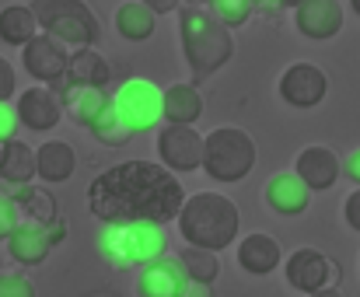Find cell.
<instances>
[{
  "label": "cell",
  "mask_w": 360,
  "mask_h": 297,
  "mask_svg": "<svg viewBox=\"0 0 360 297\" xmlns=\"http://www.w3.org/2000/svg\"><path fill=\"white\" fill-rule=\"evenodd\" d=\"M18 109L11 105V102H0V144H7V140H14V133H18Z\"/></svg>",
  "instance_id": "cell-32"
},
{
  "label": "cell",
  "mask_w": 360,
  "mask_h": 297,
  "mask_svg": "<svg viewBox=\"0 0 360 297\" xmlns=\"http://www.w3.org/2000/svg\"><path fill=\"white\" fill-rule=\"evenodd\" d=\"M88 130H91V137H95L98 144H105V147H122V144H129V133H126L122 119L116 116V109H112V95H109L105 109L95 116V123H91Z\"/></svg>",
  "instance_id": "cell-28"
},
{
  "label": "cell",
  "mask_w": 360,
  "mask_h": 297,
  "mask_svg": "<svg viewBox=\"0 0 360 297\" xmlns=\"http://www.w3.org/2000/svg\"><path fill=\"white\" fill-rule=\"evenodd\" d=\"M252 7L259 14H280L283 11V0H252Z\"/></svg>",
  "instance_id": "cell-39"
},
{
  "label": "cell",
  "mask_w": 360,
  "mask_h": 297,
  "mask_svg": "<svg viewBox=\"0 0 360 297\" xmlns=\"http://www.w3.org/2000/svg\"><path fill=\"white\" fill-rule=\"evenodd\" d=\"M46 238H49V245H53V249H56V245H60V242H63V238H67V224H63V220H60V217H56V220H53V224H46Z\"/></svg>",
  "instance_id": "cell-36"
},
{
  "label": "cell",
  "mask_w": 360,
  "mask_h": 297,
  "mask_svg": "<svg viewBox=\"0 0 360 297\" xmlns=\"http://www.w3.org/2000/svg\"><path fill=\"white\" fill-rule=\"evenodd\" d=\"M350 7H354V11H357V14H360V0H350Z\"/></svg>",
  "instance_id": "cell-42"
},
{
  "label": "cell",
  "mask_w": 360,
  "mask_h": 297,
  "mask_svg": "<svg viewBox=\"0 0 360 297\" xmlns=\"http://www.w3.org/2000/svg\"><path fill=\"white\" fill-rule=\"evenodd\" d=\"M140 4H143L154 18H158V14H172V11L182 7V0H140Z\"/></svg>",
  "instance_id": "cell-35"
},
{
  "label": "cell",
  "mask_w": 360,
  "mask_h": 297,
  "mask_svg": "<svg viewBox=\"0 0 360 297\" xmlns=\"http://www.w3.org/2000/svg\"><path fill=\"white\" fill-rule=\"evenodd\" d=\"M95 249L112 270H143L161 256H168V235L161 224H147V220L102 224Z\"/></svg>",
  "instance_id": "cell-4"
},
{
  "label": "cell",
  "mask_w": 360,
  "mask_h": 297,
  "mask_svg": "<svg viewBox=\"0 0 360 297\" xmlns=\"http://www.w3.org/2000/svg\"><path fill=\"white\" fill-rule=\"evenodd\" d=\"M32 14L39 21V32L53 35L63 46L84 49L98 39V18L84 0H32Z\"/></svg>",
  "instance_id": "cell-6"
},
{
  "label": "cell",
  "mask_w": 360,
  "mask_h": 297,
  "mask_svg": "<svg viewBox=\"0 0 360 297\" xmlns=\"http://www.w3.org/2000/svg\"><path fill=\"white\" fill-rule=\"evenodd\" d=\"M186 284H189V277H186L182 263L172 259V256H161L158 263H150V266L140 270V277H136V297H182Z\"/></svg>",
  "instance_id": "cell-16"
},
{
  "label": "cell",
  "mask_w": 360,
  "mask_h": 297,
  "mask_svg": "<svg viewBox=\"0 0 360 297\" xmlns=\"http://www.w3.org/2000/svg\"><path fill=\"white\" fill-rule=\"evenodd\" d=\"M175 220H179L182 242L193 245V249H207V252H224L228 245H235L241 227V213L235 206V199H228L221 192L186 196Z\"/></svg>",
  "instance_id": "cell-2"
},
{
  "label": "cell",
  "mask_w": 360,
  "mask_h": 297,
  "mask_svg": "<svg viewBox=\"0 0 360 297\" xmlns=\"http://www.w3.org/2000/svg\"><path fill=\"white\" fill-rule=\"evenodd\" d=\"M0 178L4 185H28L35 178V150L25 140L0 144Z\"/></svg>",
  "instance_id": "cell-24"
},
{
  "label": "cell",
  "mask_w": 360,
  "mask_h": 297,
  "mask_svg": "<svg viewBox=\"0 0 360 297\" xmlns=\"http://www.w3.org/2000/svg\"><path fill=\"white\" fill-rule=\"evenodd\" d=\"M186 203L182 182L158 161L129 157L102 175L91 178L88 185V210L102 224H168L179 217Z\"/></svg>",
  "instance_id": "cell-1"
},
{
  "label": "cell",
  "mask_w": 360,
  "mask_h": 297,
  "mask_svg": "<svg viewBox=\"0 0 360 297\" xmlns=\"http://www.w3.org/2000/svg\"><path fill=\"white\" fill-rule=\"evenodd\" d=\"M7 252H11V259L21 263V266H39V263H46V256L53 252V245H49V238H46V227L21 220V224L14 227V235L7 238Z\"/></svg>",
  "instance_id": "cell-22"
},
{
  "label": "cell",
  "mask_w": 360,
  "mask_h": 297,
  "mask_svg": "<svg viewBox=\"0 0 360 297\" xmlns=\"http://www.w3.org/2000/svg\"><path fill=\"white\" fill-rule=\"evenodd\" d=\"M11 199H14V206H18V217L25 220V224H39V227H46V224H53L60 213H56V196L49 192V189H42V185H14V192H11Z\"/></svg>",
  "instance_id": "cell-20"
},
{
  "label": "cell",
  "mask_w": 360,
  "mask_h": 297,
  "mask_svg": "<svg viewBox=\"0 0 360 297\" xmlns=\"http://www.w3.org/2000/svg\"><path fill=\"white\" fill-rule=\"evenodd\" d=\"M74 168H77V154L63 140H46L42 147L35 150V175L42 182H49V185L67 182L74 175Z\"/></svg>",
  "instance_id": "cell-23"
},
{
  "label": "cell",
  "mask_w": 360,
  "mask_h": 297,
  "mask_svg": "<svg viewBox=\"0 0 360 297\" xmlns=\"http://www.w3.org/2000/svg\"><path fill=\"white\" fill-rule=\"evenodd\" d=\"M304 0H283V7H301Z\"/></svg>",
  "instance_id": "cell-41"
},
{
  "label": "cell",
  "mask_w": 360,
  "mask_h": 297,
  "mask_svg": "<svg viewBox=\"0 0 360 297\" xmlns=\"http://www.w3.org/2000/svg\"><path fill=\"white\" fill-rule=\"evenodd\" d=\"M294 175H297L311 192H326V189H333V185L340 182L343 161L336 157V150L315 144V147H304L294 157Z\"/></svg>",
  "instance_id": "cell-13"
},
{
  "label": "cell",
  "mask_w": 360,
  "mask_h": 297,
  "mask_svg": "<svg viewBox=\"0 0 360 297\" xmlns=\"http://www.w3.org/2000/svg\"><path fill=\"white\" fill-rule=\"evenodd\" d=\"M203 116V95L193 84H172L161 91V119L168 126H196Z\"/></svg>",
  "instance_id": "cell-18"
},
{
  "label": "cell",
  "mask_w": 360,
  "mask_h": 297,
  "mask_svg": "<svg viewBox=\"0 0 360 297\" xmlns=\"http://www.w3.org/2000/svg\"><path fill=\"white\" fill-rule=\"evenodd\" d=\"M158 157L172 175L203 168V133L196 126H165L158 133Z\"/></svg>",
  "instance_id": "cell-11"
},
{
  "label": "cell",
  "mask_w": 360,
  "mask_h": 297,
  "mask_svg": "<svg viewBox=\"0 0 360 297\" xmlns=\"http://www.w3.org/2000/svg\"><path fill=\"white\" fill-rule=\"evenodd\" d=\"M109 77H112L109 60H105L95 46H84V49H74V53H70L63 84H74V88H102V84H109Z\"/></svg>",
  "instance_id": "cell-19"
},
{
  "label": "cell",
  "mask_w": 360,
  "mask_h": 297,
  "mask_svg": "<svg viewBox=\"0 0 360 297\" xmlns=\"http://www.w3.org/2000/svg\"><path fill=\"white\" fill-rule=\"evenodd\" d=\"M35 35H39V21H35L32 7L11 4V7L0 11V42H7V46H28Z\"/></svg>",
  "instance_id": "cell-25"
},
{
  "label": "cell",
  "mask_w": 360,
  "mask_h": 297,
  "mask_svg": "<svg viewBox=\"0 0 360 297\" xmlns=\"http://www.w3.org/2000/svg\"><path fill=\"white\" fill-rule=\"evenodd\" d=\"M182 297H214V287H210V284H196V280H189L186 291H182Z\"/></svg>",
  "instance_id": "cell-38"
},
{
  "label": "cell",
  "mask_w": 360,
  "mask_h": 297,
  "mask_svg": "<svg viewBox=\"0 0 360 297\" xmlns=\"http://www.w3.org/2000/svg\"><path fill=\"white\" fill-rule=\"evenodd\" d=\"M14 88H18V77H14V67L0 56V102H11V95H14Z\"/></svg>",
  "instance_id": "cell-33"
},
{
  "label": "cell",
  "mask_w": 360,
  "mask_h": 297,
  "mask_svg": "<svg viewBox=\"0 0 360 297\" xmlns=\"http://www.w3.org/2000/svg\"><path fill=\"white\" fill-rule=\"evenodd\" d=\"M255 168V140L238 126H217L203 137V171L214 182H241Z\"/></svg>",
  "instance_id": "cell-5"
},
{
  "label": "cell",
  "mask_w": 360,
  "mask_h": 297,
  "mask_svg": "<svg viewBox=\"0 0 360 297\" xmlns=\"http://www.w3.org/2000/svg\"><path fill=\"white\" fill-rule=\"evenodd\" d=\"M21 63L25 70L39 81V84H63L67 77V63H70V49L63 42H56L53 35L39 32L28 46H21Z\"/></svg>",
  "instance_id": "cell-10"
},
{
  "label": "cell",
  "mask_w": 360,
  "mask_h": 297,
  "mask_svg": "<svg viewBox=\"0 0 360 297\" xmlns=\"http://www.w3.org/2000/svg\"><path fill=\"white\" fill-rule=\"evenodd\" d=\"M18 224H21V217H18V206H14L11 192H0V242H7Z\"/></svg>",
  "instance_id": "cell-31"
},
{
  "label": "cell",
  "mask_w": 360,
  "mask_h": 297,
  "mask_svg": "<svg viewBox=\"0 0 360 297\" xmlns=\"http://www.w3.org/2000/svg\"><path fill=\"white\" fill-rule=\"evenodd\" d=\"M210 14L224 28H238L255 14V7H252V0H210Z\"/></svg>",
  "instance_id": "cell-29"
},
{
  "label": "cell",
  "mask_w": 360,
  "mask_h": 297,
  "mask_svg": "<svg viewBox=\"0 0 360 297\" xmlns=\"http://www.w3.org/2000/svg\"><path fill=\"white\" fill-rule=\"evenodd\" d=\"M154 25H158V18H154L140 0H126L120 11H116V28H120V35L126 42H143V39H150V35H154Z\"/></svg>",
  "instance_id": "cell-26"
},
{
  "label": "cell",
  "mask_w": 360,
  "mask_h": 297,
  "mask_svg": "<svg viewBox=\"0 0 360 297\" xmlns=\"http://www.w3.org/2000/svg\"><path fill=\"white\" fill-rule=\"evenodd\" d=\"M343 217H347V224L360 231V185H354V192L347 196V203H343Z\"/></svg>",
  "instance_id": "cell-34"
},
{
  "label": "cell",
  "mask_w": 360,
  "mask_h": 297,
  "mask_svg": "<svg viewBox=\"0 0 360 297\" xmlns=\"http://www.w3.org/2000/svg\"><path fill=\"white\" fill-rule=\"evenodd\" d=\"M276 91H280V98L290 105V109H315V105H322L326 102V95H329V77H326V70L322 67H315V63H290L283 74H280V84H276Z\"/></svg>",
  "instance_id": "cell-9"
},
{
  "label": "cell",
  "mask_w": 360,
  "mask_h": 297,
  "mask_svg": "<svg viewBox=\"0 0 360 297\" xmlns=\"http://www.w3.org/2000/svg\"><path fill=\"white\" fill-rule=\"evenodd\" d=\"M343 175H347V178H354V185H360V147L343 161Z\"/></svg>",
  "instance_id": "cell-37"
},
{
  "label": "cell",
  "mask_w": 360,
  "mask_h": 297,
  "mask_svg": "<svg viewBox=\"0 0 360 297\" xmlns=\"http://www.w3.org/2000/svg\"><path fill=\"white\" fill-rule=\"evenodd\" d=\"M262 199L273 213L280 217H301L311 206V189L294 175V171H280L262 185Z\"/></svg>",
  "instance_id": "cell-15"
},
{
  "label": "cell",
  "mask_w": 360,
  "mask_h": 297,
  "mask_svg": "<svg viewBox=\"0 0 360 297\" xmlns=\"http://www.w3.org/2000/svg\"><path fill=\"white\" fill-rule=\"evenodd\" d=\"M112 109H116V116L122 119L129 137L150 133L161 123V88L147 77H129L112 95Z\"/></svg>",
  "instance_id": "cell-7"
},
{
  "label": "cell",
  "mask_w": 360,
  "mask_h": 297,
  "mask_svg": "<svg viewBox=\"0 0 360 297\" xmlns=\"http://www.w3.org/2000/svg\"><path fill=\"white\" fill-rule=\"evenodd\" d=\"M308 297H343L336 287H326V291H315V294H308Z\"/></svg>",
  "instance_id": "cell-40"
},
{
  "label": "cell",
  "mask_w": 360,
  "mask_h": 297,
  "mask_svg": "<svg viewBox=\"0 0 360 297\" xmlns=\"http://www.w3.org/2000/svg\"><path fill=\"white\" fill-rule=\"evenodd\" d=\"M18 109V123L32 133H49L60 119H63V105H60V91L35 84L28 91H21V98L14 102Z\"/></svg>",
  "instance_id": "cell-12"
},
{
  "label": "cell",
  "mask_w": 360,
  "mask_h": 297,
  "mask_svg": "<svg viewBox=\"0 0 360 297\" xmlns=\"http://www.w3.org/2000/svg\"><path fill=\"white\" fill-rule=\"evenodd\" d=\"M179 39H182V56L193 67L196 81L217 74L235 56L231 28H224L203 7H179Z\"/></svg>",
  "instance_id": "cell-3"
},
{
  "label": "cell",
  "mask_w": 360,
  "mask_h": 297,
  "mask_svg": "<svg viewBox=\"0 0 360 297\" xmlns=\"http://www.w3.org/2000/svg\"><path fill=\"white\" fill-rule=\"evenodd\" d=\"M0 185H4V178H0ZM0 192H4V189H0Z\"/></svg>",
  "instance_id": "cell-43"
},
{
  "label": "cell",
  "mask_w": 360,
  "mask_h": 297,
  "mask_svg": "<svg viewBox=\"0 0 360 297\" xmlns=\"http://www.w3.org/2000/svg\"><path fill=\"white\" fill-rule=\"evenodd\" d=\"M280 259H283V249L273 235L255 231V235H245L238 242V266L252 277H269L280 266Z\"/></svg>",
  "instance_id": "cell-17"
},
{
  "label": "cell",
  "mask_w": 360,
  "mask_h": 297,
  "mask_svg": "<svg viewBox=\"0 0 360 297\" xmlns=\"http://www.w3.org/2000/svg\"><path fill=\"white\" fill-rule=\"evenodd\" d=\"M105 102H109L105 88H74V84H63L60 88L63 116H70L77 126H91L95 116L105 109Z\"/></svg>",
  "instance_id": "cell-21"
},
{
  "label": "cell",
  "mask_w": 360,
  "mask_h": 297,
  "mask_svg": "<svg viewBox=\"0 0 360 297\" xmlns=\"http://www.w3.org/2000/svg\"><path fill=\"white\" fill-rule=\"evenodd\" d=\"M0 297H35V287L25 273H0Z\"/></svg>",
  "instance_id": "cell-30"
},
{
  "label": "cell",
  "mask_w": 360,
  "mask_h": 297,
  "mask_svg": "<svg viewBox=\"0 0 360 297\" xmlns=\"http://www.w3.org/2000/svg\"><path fill=\"white\" fill-rule=\"evenodd\" d=\"M179 263H182L186 277L196 280V284H210V287H214V280L221 277V256H217V252H207V249H193V245H186V252L179 256Z\"/></svg>",
  "instance_id": "cell-27"
},
{
  "label": "cell",
  "mask_w": 360,
  "mask_h": 297,
  "mask_svg": "<svg viewBox=\"0 0 360 297\" xmlns=\"http://www.w3.org/2000/svg\"><path fill=\"white\" fill-rule=\"evenodd\" d=\"M283 270H287V284H290L294 291H301V294H315V291L336 287L340 277H343L340 263H336L333 256L311 249V245L290 252V259H287Z\"/></svg>",
  "instance_id": "cell-8"
},
{
  "label": "cell",
  "mask_w": 360,
  "mask_h": 297,
  "mask_svg": "<svg viewBox=\"0 0 360 297\" xmlns=\"http://www.w3.org/2000/svg\"><path fill=\"white\" fill-rule=\"evenodd\" d=\"M294 25L304 39H336L343 32V7L340 0H304L301 7H294Z\"/></svg>",
  "instance_id": "cell-14"
}]
</instances>
